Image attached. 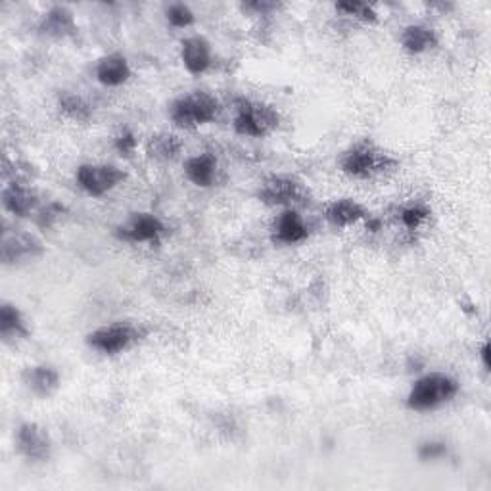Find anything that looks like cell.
Instances as JSON below:
<instances>
[{
  "mask_svg": "<svg viewBox=\"0 0 491 491\" xmlns=\"http://www.w3.org/2000/svg\"><path fill=\"white\" fill-rule=\"evenodd\" d=\"M141 340V331L129 323H113L100 326L86 336V346L102 356H119Z\"/></svg>",
  "mask_w": 491,
  "mask_h": 491,
  "instance_id": "cell-5",
  "label": "cell"
},
{
  "mask_svg": "<svg viewBox=\"0 0 491 491\" xmlns=\"http://www.w3.org/2000/svg\"><path fill=\"white\" fill-rule=\"evenodd\" d=\"M125 179H127V173L110 163H83L75 171V181L86 194L94 198L108 194Z\"/></svg>",
  "mask_w": 491,
  "mask_h": 491,
  "instance_id": "cell-6",
  "label": "cell"
},
{
  "mask_svg": "<svg viewBox=\"0 0 491 491\" xmlns=\"http://www.w3.org/2000/svg\"><path fill=\"white\" fill-rule=\"evenodd\" d=\"M428 213L426 208L422 206H411V208H405L401 211V223L407 226V229H419V226L428 219Z\"/></svg>",
  "mask_w": 491,
  "mask_h": 491,
  "instance_id": "cell-27",
  "label": "cell"
},
{
  "mask_svg": "<svg viewBox=\"0 0 491 491\" xmlns=\"http://www.w3.org/2000/svg\"><path fill=\"white\" fill-rule=\"evenodd\" d=\"M138 146V138L131 129H121L116 138H113V148L118 150V152L125 158H131L136 152Z\"/></svg>",
  "mask_w": 491,
  "mask_h": 491,
  "instance_id": "cell-26",
  "label": "cell"
},
{
  "mask_svg": "<svg viewBox=\"0 0 491 491\" xmlns=\"http://www.w3.org/2000/svg\"><path fill=\"white\" fill-rule=\"evenodd\" d=\"M273 234H274V242L279 244H301L307 241L309 236V226L306 225L304 217L292 208H286L279 217L274 221L273 226Z\"/></svg>",
  "mask_w": 491,
  "mask_h": 491,
  "instance_id": "cell-12",
  "label": "cell"
},
{
  "mask_svg": "<svg viewBox=\"0 0 491 491\" xmlns=\"http://www.w3.org/2000/svg\"><path fill=\"white\" fill-rule=\"evenodd\" d=\"M234 131L242 136L261 138L267 136L279 125V113L271 106L256 102V100H238L234 113Z\"/></svg>",
  "mask_w": 491,
  "mask_h": 491,
  "instance_id": "cell-4",
  "label": "cell"
},
{
  "mask_svg": "<svg viewBox=\"0 0 491 491\" xmlns=\"http://www.w3.org/2000/svg\"><path fill=\"white\" fill-rule=\"evenodd\" d=\"M489 354H491V346H489V342H484L482 348H480V361H482V364H484V369H486V371L491 369Z\"/></svg>",
  "mask_w": 491,
  "mask_h": 491,
  "instance_id": "cell-29",
  "label": "cell"
},
{
  "mask_svg": "<svg viewBox=\"0 0 491 491\" xmlns=\"http://www.w3.org/2000/svg\"><path fill=\"white\" fill-rule=\"evenodd\" d=\"M166 231V223L154 213H135L127 223L118 226L116 236L129 244H156Z\"/></svg>",
  "mask_w": 491,
  "mask_h": 491,
  "instance_id": "cell-9",
  "label": "cell"
},
{
  "mask_svg": "<svg viewBox=\"0 0 491 491\" xmlns=\"http://www.w3.org/2000/svg\"><path fill=\"white\" fill-rule=\"evenodd\" d=\"M58 110L61 116H66L75 123H86L93 118V106L78 93H70V91L60 93Z\"/></svg>",
  "mask_w": 491,
  "mask_h": 491,
  "instance_id": "cell-22",
  "label": "cell"
},
{
  "mask_svg": "<svg viewBox=\"0 0 491 491\" xmlns=\"http://www.w3.org/2000/svg\"><path fill=\"white\" fill-rule=\"evenodd\" d=\"M14 446L28 462H46L53 455V439L46 428L37 422H23L18 426Z\"/></svg>",
  "mask_w": 491,
  "mask_h": 491,
  "instance_id": "cell-7",
  "label": "cell"
},
{
  "mask_svg": "<svg viewBox=\"0 0 491 491\" xmlns=\"http://www.w3.org/2000/svg\"><path fill=\"white\" fill-rule=\"evenodd\" d=\"M449 447L442 439H426L417 449V455L422 462H432V461H442L447 457Z\"/></svg>",
  "mask_w": 491,
  "mask_h": 491,
  "instance_id": "cell-25",
  "label": "cell"
},
{
  "mask_svg": "<svg viewBox=\"0 0 491 491\" xmlns=\"http://www.w3.org/2000/svg\"><path fill=\"white\" fill-rule=\"evenodd\" d=\"M258 198L267 206H288L304 204L307 200L306 186L292 177H284V175H274L263 181L258 191Z\"/></svg>",
  "mask_w": 491,
  "mask_h": 491,
  "instance_id": "cell-8",
  "label": "cell"
},
{
  "mask_svg": "<svg viewBox=\"0 0 491 491\" xmlns=\"http://www.w3.org/2000/svg\"><path fill=\"white\" fill-rule=\"evenodd\" d=\"M181 60L188 73H206L211 66V45L200 35L188 37L181 43Z\"/></svg>",
  "mask_w": 491,
  "mask_h": 491,
  "instance_id": "cell-15",
  "label": "cell"
},
{
  "mask_svg": "<svg viewBox=\"0 0 491 491\" xmlns=\"http://www.w3.org/2000/svg\"><path fill=\"white\" fill-rule=\"evenodd\" d=\"M3 206L16 217H29L39 206V196L21 181H12L3 188Z\"/></svg>",
  "mask_w": 491,
  "mask_h": 491,
  "instance_id": "cell-11",
  "label": "cell"
},
{
  "mask_svg": "<svg viewBox=\"0 0 491 491\" xmlns=\"http://www.w3.org/2000/svg\"><path fill=\"white\" fill-rule=\"evenodd\" d=\"M221 111L219 100L206 91H192L175 98L169 106V119L179 129H198L216 121Z\"/></svg>",
  "mask_w": 491,
  "mask_h": 491,
  "instance_id": "cell-1",
  "label": "cell"
},
{
  "mask_svg": "<svg viewBox=\"0 0 491 491\" xmlns=\"http://www.w3.org/2000/svg\"><path fill=\"white\" fill-rule=\"evenodd\" d=\"M43 251L45 248L39 238L29 233H4L3 244H0V259L4 266H20V263L43 256Z\"/></svg>",
  "mask_w": 491,
  "mask_h": 491,
  "instance_id": "cell-10",
  "label": "cell"
},
{
  "mask_svg": "<svg viewBox=\"0 0 491 491\" xmlns=\"http://www.w3.org/2000/svg\"><path fill=\"white\" fill-rule=\"evenodd\" d=\"M29 336V326L18 306L3 301L0 304V338L4 344H16Z\"/></svg>",
  "mask_w": 491,
  "mask_h": 491,
  "instance_id": "cell-18",
  "label": "cell"
},
{
  "mask_svg": "<svg viewBox=\"0 0 491 491\" xmlns=\"http://www.w3.org/2000/svg\"><path fill=\"white\" fill-rule=\"evenodd\" d=\"M23 384L37 397H50L60 388V372L53 364H33L23 371Z\"/></svg>",
  "mask_w": 491,
  "mask_h": 491,
  "instance_id": "cell-13",
  "label": "cell"
},
{
  "mask_svg": "<svg viewBox=\"0 0 491 491\" xmlns=\"http://www.w3.org/2000/svg\"><path fill=\"white\" fill-rule=\"evenodd\" d=\"M397 166L399 161L394 156H389L371 141L351 146L348 152H344L342 160H340L342 171L356 179L381 177V175L388 171H394Z\"/></svg>",
  "mask_w": 491,
  "mask_h": 491,
  "instance_id": "cell-3",
  "label": "cell"
},
{
  "mask_svg": "<svg viewBox=\"0 0 491 491\" xmlns=\"http://www.w3.org/2000/svg\"><path fill=\"white\" fill-rule=\"evenodd\" d=\"M336 10L342 12V14H346V16L361 20L364 23L379 21V14H376L374 8L367 3H351V0H349V3H338Z\"/></svg>",
  "mask_w": 491,
  "mask_h": 491,
  "instance_id": "cell-23",
  "label": "cell"
},
{
  "mask_svg": "<svg viewBox=\"0 0 491 491\" xmlns=\"http://www.w3.org/2000/svg\"><path fill=\"white\" fill-rule=\"evenodd\" d=\"M39 31L53 39H68V37L78 35V21H75L73 12L68 6H53L43 16L39 23Z\"/></svg>",
  "mask_w": 491,
  "mask_h": 491,
  "instance_id": "cell-14",
  "label": "cell"
},
{
  "mask_svg": "<svg viewBox=\"0 0 491 491\" xmlns=\"http://www.w3.org/2000/svg\"><path fill=\"white\" fill-rule=\"evenodd\" d=\"M94 73L98 83H102L104 86H121L127 83L133 75L129 60L118 53L100 58Z\"/></svg>",
  "mask_w": 491,
  "mask_h": 491,
  "instance_id": "cell-17",
  "label": "cell"
},
{
  "mask_svg": "<svg viewBox=\"0 0 491 491\" xmlns=\"http://www.w3.org/2000/svg\"><path fill=\"white\" fill-rule=\"evenodd\" d=\"M461 384L446 372H430L413 384L407 394V407L414 413L434 411L457 397Z\"/></svg>",
  "mask_w": 491,
  "mask_h": 491,
  "instance_id": "cell-2",
  "label": "cell"
},
{
  "mask_svg": "<svg viewBox=\"0 0 491 491\" xmlns=\"http://www.w3.org/2000/svg\"><path fill=\"white\" fill-rule=\"evenodd\" d=\"M166 16H168V21L173 25V28H177V29L191 28V25L196 21V16H194V12L191 10V6H186L183 3L171 4L166 10Z\"/></svg>",
  "mask_w": 491,
  "mask_h": 491,
  "instance_id": "cell-24",
  "label": "cell"
},
{
  "mask_svg": "<svg viewBox=\"0 0 491 491\" xmlns=\"http://www.w3.org/2000/svg\"><path fill=\"white\" fill-rule=\"evenodd\" d=\"M183 141L173 133H156L148 138L146 143V156L156 161H171L181 154Z\"/></svg>",
  "mask_w": 491,
  "mask_h": 491,
  "instance_id": "cell-21",
  "label": "cell"
},
{
  "mask_svg": "<svg viewBox=\"0 0 491 491\" xmlns=\"http://www.w3.org/2000/svg\"><path fill=\"white\" fill-rule=\"evenodd\" d=\"M399 43L409 54H424L439 45V37L436 29L428 28V25L413 23L401 31Z\"/></svg>",
  "mask_w": 491,
  "mask_h": 491,
  "instance_id": "cell-19",
  "label": "cell"
},
{
  "mask_svg": "<svg viewBox=\"0 0 491 491\" xmlns=\"http://www.w3.org/2000/svg\"><path fill=\"white\" fill-rule=\"evenodd\" d=\"M367 217V209H364L359 201L351 198L334 200L324 209V219L329 221L334 229H348V226L364 221Z\"/></svg>",
  "mask_w": 491,
  "mask_h": 491,
  "instance_id": "cell-16",
  "label": "cell"
},
{
  "mask_svg": "<svg viewBox=\"0 0 491 491\" xmlns=\"http://www.w3.org/2000/svg\"><path fill=\"white\" fill-rule=\"evenodd\" d=\"M242 8L248 10V12H256L258 16L259 14L266 16V14H269V12L279 8V4H274V3H250V4H244Z\"/></svg>",
  "mask_w": 491,
  "mask_h": 491,
  "instance_id": "cell-28",
  "label": "cell"
},
{
  "mask_svg": "<svg viewBox=\"0 0 491 491\" xmlns=\"http://www.w3.org/2000/svg\"><path fill=\"white\" fill-rule=\"evenodd\" d=\"M186 179L200 188H209L217 177V158L211 152L196 154L184 161Z\"/></svg>",
  "mask_w": 491,
  "mask_h": 491,
  "instance_id": "cell-20",
  "label": "cell"
}]
</instances>
